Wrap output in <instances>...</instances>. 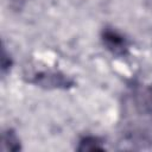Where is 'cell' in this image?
Listing matches in <instances>:
<instances>
[{
  "instance_id": "obj_1",
  "label": "cell",
  "mask_w": 152,
  "mask_h": 152,
  "mask_svg": "<svg viewBox=\"0 0 152 152\" xmlns=\"http://www.w3.org/2000/svg\"><path fill=\"white\" fill-rule=\"evenodd\" d=\"M30 83L36 84L37 87L44 89H62L66 90L75 87V80L62 71L56 70H44L36 72L32 78H30Z\"/></svg>"
},
{
  "instance_id": "obj_2",
  "label": "cell",
  "mask_w": 152,
  "mask_h": 152,
  "mask_svg": "<svg viewBox=\"0 0 152 152\" xmlns=\"http://www.w3.org/2000/svg\"><path fill=\"white\" fill-rule=\"evenodd\" d=\"M101 42L103 46L115 56L124 57L128 55L129 43L127 38L113 27H103L101 31Z\"/></svg>"
},
{
  "instance_id": "obj_3",
  "label": "cell",
  "mask_w": 152,
  "mask_h": 152,
  "mask_svg": "<svg viewBox=\"0 0 152 152\" xmlns=\"http://www.w3.org/2000/svg\"><path fill=\"white\" fill-rule=\"evenodd\" d=\"M133 103L140 115L152 120V84L137 86L133 89Z\"/></svg>"
},
{
  "instance_id": "obj_4",
  "label": "cell",
  "mask_w": 152,
  "mask_h": 152,
  "mask_svg": "<svg viewBox=\"0 0 152 152\" xmlns=\"http://www.w3.org/2000/svg\"><path fill=\"white\" fill-rule=\"evenodd\" d=\"M1 150L4 152L12 151L17 152L21 150V142L13 128H6L1 134Z\"/></svg>"
},
{
  "instance_id": "obj_5",
  "label": "cell",
  "mask_w": 152,
  "mask_h": 152,
  "mask_svg": "<svg viewBox=\"0 0 152 152\" xmlns=\"http://www.w3.org/2000/svg\"><path fill=\"white\" fill-rule=\"evenodd\" d=\"M78 152H91V151H104L103 140L96 135H84L78 140L76 147Z\"/></svg>"
},
{
  "instance_id": "obj_6",
  "label": "cell",
  "mask_w": 152,
  "mask_h": 152,
  "mask_svg": "<svg viewBox=\"0 0 152 152\" xmlns=\"http://www.w3.org/2000/svg\"><path fill=\"white\" fill-rule=\"evenodd\" d=\"M12 65H13L12 57H11V55L6 51V49L4 48V49H2V57H1V72H2L4 76L11 70Z\"/></svg>"
},
{
  "instance_id": "obj_7",
  "label": "cell",
  "mask_w": 152,
  "mask_h": 152,
  "mask_svg": "<svg viewBox=\"0 0 152 152\" xmlns=\"http://www.w3.org/2000/svg\"><path fill=\"white\" fill-rule=\"evenodd\" d=\"M27 0H8L10 2V7L13 8L14 11H21L23 7L25 6Z\"/></svg>"
}]
</instances>
